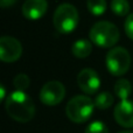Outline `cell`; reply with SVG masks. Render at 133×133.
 <instances>
[{"mask_svg":"<svg viewBox=\"0 0 133 133\" xmlns=\"http://www.w3.org/2000/svg\"><path fill=\"white\" fill-rule=\"evenodd\" d=\"M5 108L7 115L19 123H27L35 116L34 102L29 95L21 90H16L7 96Z\"/></svg>","mask_w":133,"mask_h":133,"instance_id":"1","label":"cell"},{"mask_svg":"<svg viewBox=\"0 0 133 133\" xmlns=\"http://www.w3.org/2000/svg\"><path fill=\"white\" fill-rule=\"evenodd\" d=\"M90 41L101 48L113 47L119 40V29L109 21H98L91 27L89 33Z\"/></svg>","mask_w":133,"mask_h":133,"instance_id":"2","label":"cell"},{"mask_svg":"<svg viewBox=\"0 0 133 133\" xmlns=\"http://www.w3.org/2000/svg\"><path fill=\"white\" fill-rule=\"evenodd\" d=\"M95 102L90 97L78 95L71 98L65 106V115L71 122L81 124L92 116L95 110Z\"/></svg>","mask_w":133,"mask_h":133,"instance_id":"3","label":"cell"},{"mask_svg":"<svg viewBox=\"0 0 133 133\" xmlns=\"http://www.w3.org/2000/svg\"><path fill=\"white\" fill-rule=\"evenodd\" d=\"M53 23L55 29L61 34H69L78 25V11L71 4H62L54 13Z\"/></svg>","mask_w":133,"mask_h":133,"instance_id":"4","label":"cell"},{"mask_svg":"<svg viewBox=\"0 0 133 133\" xmlns=\"http://www.w3.org/2000/svg\"><path fill=\"white\" fill-rule=\"evenodd\" d=\"M106 68L113 76H123L131 66V55L123 47H115L106 54Z\"/></svg>","mask_w":133,"mask_h":133,"instance_id":"5","label":"cell"},{"mask_svg":"<svg viewBox=\"0 0 133 133\" xmlns=\"http://www.w3.org/2000/svg\"><path fill=\"white\" fill-rule=\"evenodd\" d=\"M65 97V88L58 81H50L41 88L40 101L47 106L60 104Z\"/></svg>","mask_w":133,"mask_h":133,"instance_id":"6","label":"cell"},{"mask_svg":"<svg viewBox=\"0 0 133 133\" xmlns=\"http://www.w3.org/2000/svg\"><path fill=\"white\" fill-rule=\"evenodd\" d=\"M22 55V46L20 41L12 36H2L0 39V60L12 63L18 61Z\"/></svg>","mask_w":133,"mask_h":133,"instance_id":"7","label":"cell"},{"mask_svg":"<svg viewBox=\"0 0 133 133\" xmlns=\"http://www.w3.org/2000/svg\"><path fill=\"white\" fill-rule=\"evenodd\" d=\"M77 84L83 92L88 95H94L101 88V78L94 69L85 68L78 74Z\"/></svg>","mask_w":133,"mask_h":133,"instance_id":"8","label":"cell"},{"mask_svg":"<svg viewBox=\"0 0 133 133\" xmlns=\"http://www.w3.org/2000/svg\"><path fill=\"white\" fill-rule=\"evenodd\" d=\"M115 119L120 126L131 129L133 127V102L123 99L117 104L113 111Z\"/></svg>","mask_w":133,"mask_h":133,"instance_id":"9","label":"cell"},{"mask_svg":"<svg viewBox=\"0 0 133 133\" xmlns=\"http://www.w3.org/2000/svg\"><path fill=\"white\" fill-rule=\"evenodd\" d=\"M48 9L47 0H26L22 5V14L26 19L39 20Z\"/></svg>","mask_w":133,"mask_h":133,"instance_id":"10","label":"cell"},{"mask_svg":"<svg viewBox=\"0 0 133 133\" xmlns=\"http://www.w3.org/2000/svg\"><path fill=\"white\" fill-rule=\"evenodd\" d=\"M72 55L77 58H85L91 54L92 51V43L91 41L85 39L77 40L71 47Z\"/></svg>","mask_w":133,"mask_h":133,"instance_id":"11","label":"cell"},{"mask_svg":"<svg viewBox=\"0 0 133 133\" xmlns=\"http://www.w3.org/2000/svg\"><path fill=\"white\" fill-rule=\"evenodd\" d=\"M132 92L131 83L125 78H119L115 84V94L120 101L127 99Z\"/></svg>","mask_w":133,"mask_h":133,"instance_id":"12","label":"cell"},{"mask_svg":"<svg viewBox=\"0 0 133 133\" xmlns=\"http://www.w3.org/2000/svg\"><path fill=\"white\" fill-rule=\"evenodd\" d=\"M95 105L96 108H98L99 110H106L109 109L110 106H112L113 102H115V98L108 91H104V92H101L96 96L95 98Z\"/></svg>","mask_w":133,"mask_h":133,"instance_id":"13","label":"cell"},{"mask_svg":"<svg viewBox=\"0 0 133 133\" xmlns=\"http://www.w3.org/2000/svg\"><path fill=\"white\" fill-rule=\"evenodd\" d=\"M111 11L118 16H125L130 12V4L127 0H112Z\"/></svg>","mask_w":133,"mask_h":133,"instance_id":"14","label":"cell"},{"mask_svg":"<svg viewBox=\"0 0 133 133\" xmlns=\"http://www.w3.org/2000/svg\"><path fill=\"white\" fill-rule=\"evenodd\" d=\"M87 6L90 13L96 16L102 15L106 11L105 0H87Z\"/></svg>","mask_w":133,"mask_h":133,"instance_id":"15","label":"cell"},{"mask_svg":"<svg viewBox=\"0 0 133 133\" xmlns=\"http://www.w3.org/2000/svg\"><path fill=\"white\" fill-rule=\"evenodd\" d=\"M29 84H30V79L25 74H19L13 79V85H14V88H16V90L25 91V90L28 89Z\"/></svg>","mask_w":133,"mask_h":133,"instance_id":"16","label":"cell"},{"mask_svg":"<svg viewBox=\"0 0 133 133\" xmlns=\"http://www.w3.org/2000/svg\"><path fill=\"white\" fill-rule=\"evenodd\" d=\"M84 133H109V129L103 122L95 120L85 127Z\"/></svg>","mask_w":133,"mask_h":133,"instance_id":"17","label":"cell"},{"mask_svg":"<svg viewBox=\"0 0 133 133\" xmlns=\"http://www.w3.org/2000/svg\"><path fill=\"white\" fill-rule=\"evenodd\" d=\"M124 29H125V33H126L127 36L131 40H133V13L127 15L126 20H125V23H124Z\"/></svg>","mask_w":133,"mask_h":133,"instance_id":"18","label":"cell"},{"mask_svg":"<svg viewBox=\"0 0 133 133\" xmlns=\"http://www.w3.org/2000/svg\"><path fill=\"white\" fill-rule=\"evenodd\" d=\"M16 2V0H0V6L2 8H7V7L12 6Z\"/></svg>","mask_w":133,"mask_h":133,"instance_id":"19","label":"cell"},{"mask_svg":"<svg viewBox=\"0 0 133 133\" xmlns=\"http://www.w3.org/2000/svg\"><path fill=\"white\" fill-rule=\"evenodd\" d=\"M0 90H1V96H0V101H2V99L5 98V88L2 87H0Z\"/></svg>","mask_w":133,"mask_h":133,"instance_id":"20","label":"cell"},{"mask_svg":"<svg viewBox=\"0 0 133 133\" xmlns=\"http://www.w3.org/2000/svg\"><path fill=\"white\" fill-rule=\"evenodd\" d=\"M118 133H133V131H122V132H118Z\"/></svg>","mask_w":133,"mask_h":133,"instance_id":"21","label":"cell"}]
</instances>
